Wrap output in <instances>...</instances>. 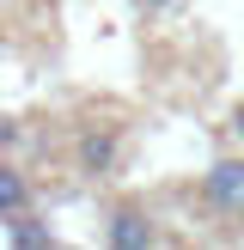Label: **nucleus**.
<instances>
[{
  "label": "nucleus",
  "instance_id": "nucleus-1",
  "mask_svg": "<svg viewBox=\"0 0 244 250\" xmlns=\"http://www.w3.org/2000/svg\"><path fill=\"white\" fill-rule=\"evenodd\" d=\"M195 202L220 232H244V146H220L207 159L202 183H195Z\"/></svg>",
  "mask_w": 244,
  "mask_h": 250
},
{
  "label": "nucleus",
  "instance_id": "nucleus-2",
  "mask_svg": "<svg viewBox=\"0 0 244 250\" xmlns=\"http://www.w3.org/2000/svg\"><path fill=\"white\" fill-rule=\"evenodd\" d=\"M98 238H104V250H159L165 232H159L146 195H116V202L98 214Z\"/></svg>",
  "mask_w": 244,
  "mask_h": 250
},
{
  "label": "nucleus",
  "instance_id": "nucleus-3",
  "mask_svg": "<svg viewBox=\"0 0 244 250\" xmlns=\"http://www.w3.org/2000/svg\"><path fill=\"white\" fill-rule=\"evenodd\" d=\"M73 171H80L85 183H104L122 171V128L116 122H85L80 134H73Z\"/></svg>",
  "mask_w": 244,
  "mask_h": 250
},
{
  "label": "nucleus",
  "instance_id": "nucleus-4",
  "mask_svg": "<svg viewBox=\"0 0 244 250\" xmlns=\"http://www.w3.org/2000/svg\"><path fill=\"white\" fill-rule=\"evenodd\" d=\"M24 208H37V183H31V171H24L19 159H0V226H6L12 214H24Z\"/></svg>",
  "mask_w": 244,
  "mask_h": 250
},
{
  "label": "nucleus",
  "instance_id": "nucleus-5",
  "mask_svg": "<svg viewBox=\"0 0 244 250\" xmlns=\"http://www.w3.org/2000/svg\"><path fill=\"white\" fill-rule=\"evenodd\" d=\"M0 232H6V244H12V250H55V244H61V232L49 226V220L37 214V208H24V214H12V220H6Z\"/></svg>",
  "mask_w": 244,
  "mask_h": 250
},
{
  "label": "nucleus",
  "instance_id": "nucleus-6",
  "mask_svg": "<svg viewBox=\"0 0 244 250\" xmlns=\"http://www.w3.org/2000/svg\"><path fill=\"white\" fill-rule=\"evenodd\" d=\"M177 6H183V0H128V12H134L141 24H153V19H171Z\"/></svg>",
  "mask_w": 244,
  "mask_h": 250
},
{
  "label": "nucleus",
  "instance_id": "nucleus-7",
  "mask_svg": "<svg viewBox=\"0 0 244 250\" xmlns=\"http://www.w3.org/2000/svg\"><path fill=\"white\" fill-rule=\"evenodd\" d=\"M19 146H24V122L19 116H0V159H12Z\"/></svg>",
  "mask_w": 244,
  "mask_h": 250
},
{
  "label": "nucleus",
  "instance_id": "nucleus-8",
  "mask_svg": "<svg viewBox=\"0 0 244 250\" xmlns=\"http://www.w3.org/2000/svg\"><path fill=\"white\" fill-rule=\"evenodd\" d=\"M226 146H244V98L226 110Z\"/></svg>",
  "mask_w": 244,
  "mask_h": 250
}]
</instances>
